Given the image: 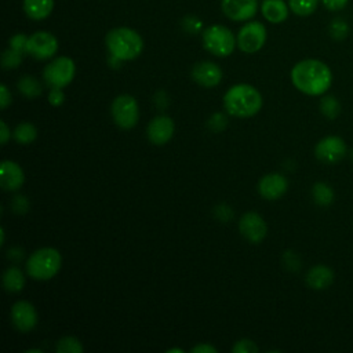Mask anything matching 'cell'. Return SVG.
Returning a JSON list of instances; mask_svg holds the SVG:
<instances>
[{
    "mask_svg": "<svg viewBox=\"0 0 353 353\" xmlns=\"http://www.w3.org/2000/svg\"><path fill=\"white\" fill-rule=\"evenodd\" d=\"M167 353H183V349H179V347H172V349H168Z\"/></svg>",
    "mask_w": 353,
    "mask_h": 353,
    "instance_id": "obj_43",
    "label": "cell"
},
{
    "mask_svg": "<svg viewBox=\"0 0 353 353\" xmlns=\"http://www.w3.org/2000/svg\"><path fill=\"white\" fill-rule=\"evenodd\" d=\"M190 352H192V353H218L216 347H214L212 345L205 343V342L193 346V347L190 349Z\"/></svg>",
    "mask_w": 353,
    "mask_h": 353,
    "instance_id": "obj_40",
    "label": "cell"
},
{
    "mask_svg": "<svg viewBox=\"0 0 353 353\" xmlns=\"http://www.w3.org/2000/svg\"><path fill=\"white\" fill-rule=\"evenodd\" d=\"M47 99H48L51 106L58 108L65 102V92H63L62 88H51L50 92H48Z\"/></svg>",
    "mask_w": 353,
    "mask_h": 353,
    "instance_id": "obj_34",
    "label": "cell"
},
{
    "mask_svg": "<svg viewBox=\"0 0 353 353\" xmlns=\"http://www.w3.org/2000/svg\"><path fill=\"white\" fill-rule=\"evenodd\" d=\"M283 262H284V265H285V268L287 269H290V270H298L299 269V258H298V255L295 254V252H292V251H285L284 252V255H283Z\"/></svg>",
    "mask_w": 353,
    "mask_h": 353,
    "instance_id": "obj_36",
    "label": "cell"
},
{
    "mask_svg": "<svg viewBox=\"0 0 353 353\" xmlns=\"http://www.w3.org/2000/svg\"><path fill=\"white\" fill-rule=\"evenodd\" d=\"M28 37L29 36H25L23 33H17L14 34L11 39H10V47L22 52V54H26V44H28Z\"/></svg>",
    "mask_w": 353,
    "mask_h": 353,
    "instance_id": "obj_33",
    "label": "cell"
},
{
    "mask_svg": "<svg viewBox=\"0 0 353 353\" xmlns=\"http://www.w3.org/2000/svg\"><path fill=\"white\" fill-rule=\"evenodd\" d=\"M214 215L216 219L222 222H228L230 218H233V210L228 204H218L214 208Z\"/></svg>",
    "mask_w": 353,
    "mask_h": 353,
    "instance_id": "obj_35",
    "label": "cell"
},
{
    "mask_svg": "<svg viewBox=\"0 0 353 353\" xmlns=\"http://www.w3.org/2000/svg\"><path fill=\"white\" fill-rule=\"evenodd\" d=\"M153 101H154V105L159 108V109H165L170 103V99H168V95L165 91H157L153 97Z\"/></svg>",
    "mask_w": 353,
    "mask_h": 353,
    "instance_id": "obj_37",
    "label": "cell"
},
{
    "mask_svg": "<svg viewBox=\"0 0 353 353\" xmlns=\"http://www.w3.org/2000/svg\"><path fill=\"white\" fill-rule=\"evenodd\" d=\"M228 125V117L225 113L222 112H215L210 116L208 121H207V127L212 131V132H221L226 128Z\"/></svg>",
    "mask_w": 353,
    "mask_h": 353,
    "instance_id": "obj_29",
    "label": "cell"
},
{
    "mask_svg": "<svg viewBox=\"0 0 353 353\" xmlns=\"http://www.w3.org/2000/svg\"><path fill=\"white\" fill-rule=\"evenodd\" d=\"M268 32L262 22L251 21L240 28L237 33V47L247 54H254L259 51L266 43Z\"/></svg>",
    "mask_w": 353,
    "mask_h": 353,
    "instance_id": "obj_8",
    "label": "cell"
},
{
    "mask_svg": "<svg viewBox=\"0 0 353 353\" xmlns=\"http://www.w3.org/2000/svg\"><path fill=\"white\" fill-rule=\"evenodd\" d=\"M321 1H323V6L330 11H339L347 4V0H321Z\"/></svg>",
    "mask_w": 353,
    "mask_h": 353,
    "instance_id": "obj_39",
    "label": "cell"
},
{
    "mask_svg": "<svg viewBox=\"0 0 353 353\" xmlns=\"http://www.w3.org/2000/svg\"><path fill=\"white\" fill-rule=\"evenodd\" d=\"M113 121L123 130H131L138 124L139 106L132 95L121 94L117 95L110 106Z\"/></svg>",
    "mask_w": 353,
    "mask_h": 353,
    "instance_id": "obj_7",
    "label": "cell"
},
{
    "mask_svg": "<svg viewBox=\"0 0 353 353\" xmlns=\"http://www.w3.org/2000/svg\"><path fill=\"white\" fill-rule=\"evenodd\" d=\"M25 182L22 167L12 160H3L0 164V185L7 192L18 190Z\"/></svg>",
    "mask_w": 353,
    "mask_h": 353,
    "instance_id": "obj_17",
    "label": "cell"
},
{
    "mask_svg": "<svg viewBox=\"0 0 353 353\" xmlns=\"http://www.w3.org/2000/svg\"><path fill=\"white\" fill-rule=\"evenodd\" d=\"M29 205H30L29 199H28L25 194H17V196L11 200V203H10V207H11V210H12V212L19 214V215L26 214L28 210H29Z\"/></svg>",
    "mask_w": 353,
    "mask_h": 353,
    "instance_id": "obj_31",
    "label": "cell"
},
{
    "mask_svg": "<svg viewBox=\"0 0 353 353\" xmlns=\"http://www.w3.org/2000/svg\"><path fill=\"white\" fill-rule=\"evenodd\" d=\"M11 101H12V98H11L10 90L7 88L6 84H1L0 85V108L6 109L11 103Z\"/></svg>",
    "mask_w": 353,
    "mask_h": 353,
    "instance_id": "obj_38",
    "label": "cell"
},
{
    "mask_svg": "<svg viewBox=\"0 0 353 353\" xmlns=\"http://www.w3.org/2000/svg\"><path fill=\"white\" fill-rule=\"evenodd\" d=\"M11 321L21 332L32 331L39 321L36 307L28 301H17L11 307Z\"/></svg>",
    "mask_w": 353,
    "mask_h": 353,
    "instance_id": "obj_13",
    "label": "cell"
},
{
    "mask_svg": "<svg viewBox=\"0 0 353 353\" xmlns=\"http://www.w3.org/2000/svg\"><path fill=\"white\" fill-rule=\"evenodd\" d=\"M258 350L259 349H258L256 343L248 338L239 339L232 347L233 353H258Z\"/></svg>",
    "mask_w": 353,
    "mask_h": 353,
    "instance_id": "obj_30",
    "label": "cell"
},
{
    "mask_svg": "<svg viewBox=\"0 0 353 353\" xmlns=\"http://www.w3.org/2000/svg\"><path fill=\"white\" fill-rule=\"evenodd\" d=\"M10 138H11V131H10L8 125L6 124V121L1 120L0 121V142H1V145H6Z\"/></svg>",
    "mask_w": 353,
    "mask_h": 353,
    "instance_id": "obj_41",
    "label": "cell"
},
{
    "mask_svg": "<svg viewBox=\"0 0 353 353\" xmlns=\"http://www.w3.org/2000/svg\"><path fill=\"white\" fill-rule=\"evenodd\" d=\"M192 79L201 87H216L222 80V69L211 61L197 62L192 69Z\"/></svg>",
    "mask_w": 353,
    "mask_h": 353,
    "instance_id": "obj_16",
    "label": "cell"
},
{
    "mask_svg": "<svg viewBox=\"0 0 353 353\" xmlns=\"http://www.w3.org/2000/svg\"><path fill=\"white\" fill-rule=\"evenodd\" d=\"M330 32L335 40H342L349 33V28L342 19H334L330 25Z\"/></svg>",
    "mask_w": 353,
    "mask_h": 353,
    "instance_id": "obj_32",
    "label": "cell"
},
{
    "mask_svg": "<svg viewBox=\"0 0 353 353\" xmlns=\"http://www.w3.org/2000/svg\"><path fill=\"white\" fill-rule=\"evenodd\" d=\"M54 10V0H23V11L33 21L50 17Z\"/></svg>",
    "mask_w": 353,
    "mask_h": 353,
    "instance_id": "obj_20",
    "label": "cell"
},
{
    "mask_svg": "<svg viewBox=\"0 0 353 353\" xmlns=\"http://www.w3.org/2000/svg\"><path fill=\"white\" fill-rule=\"evenodd\" d=\"M174 131H175L174 120L170 116L160 114L153 117L149 121L146 128V135L150 143L156 146H163L172 138Z\"/></svg>",
    "mask_w": 353,
    "mask_h": 353,
    "instance_id": "obj_12",
    "label": "cell"
},
{
    "mask_svg": "<svg viewBox=\"0 0 353 353\" xmlns=\"http://www.w3.org/2000/svg\"><path fill=\"white\" fill-rule=\"evenodd\" d=\"M76 74L74 61L69 57H57L46 65L43 79L50 88H63L72 83Z\"/></svg>",
    "mask_w": 353,
    "mask_h": 353,
    "instance_id": "obj_6",
    "label": "cell"
},
{
    "mask_svg": "<svg viewBox=\"0 0 353 353\" xmlns=\"http://www.w3.org/2000/svg\"><path fill=\"white\" fill-rule=\"evenodd\" d=\"M22 57H23L22 52H19V51H17V50L10 47L1 55V65L7 70L17 69L21 65V62H22Z\"/></svg>",
    "mask_w": 353,
    "mask_h": 353,
    "instance_id": "obj_28",
    "label": "cell"
},
{
    "mask_svg": "<svg viewBox=\"0 0 353 353\" xmlns=\"http://www.w3.org/2000/svg\"><path fill=\"white\" fill-rule=\"evenodd\" d=\"M291 81L294 87L310 97L323 95L332 83L331 69L319 59H303L291 69Z\"/></svg>",
    "mask_w": 353,
    "mask_h": 353,
    "instance_id": "obj_1",
    "label": "cell"
},
{
    "mask_svg": "<svg viewBox=\"0 0 353 353\" xmlns=\"http://www.w3.org/2000/svg\"><path fill=\"white\" fill-rule=\"evenodd\" d=\"M0 233H1V243H0V244L3 245V244H4V241H6V233H4V229H3V228H1Z\"/></svg>",
    "mask_w": 353,
    "mask_h": 353,
    "instance_id": "obj_44",
    "label": "cell"
},
{
    "mask_svg": "<svg viewBox=\"0 0 353 353\" xmlns=\"http://www.w3.org/2000/svg\"><path fill=\"white\" fill-rule=\"evenodd\" d=\"M320 112L327 119H335L341 112V105L332 95H325L320 101Z\"/></svg>",
    "mask_w": 353,
    "mask_h": 353,
    "instance_id": "obj_27",
    "label": "cell"
},
{
    "mask_svg": "<svg viewBox=\"0 0 353 353\" xmlns=\"http://www.w3.org/2000/svg\"><path fill=\"white\" fill-rule=\"evenodd\" d=\"M204 48L215 57H229L237 44L232 30L223 25H211L201 34Z\"/></svg>",
    "mask_w": 353,
    "mask_h": 353,
    "instance_id": "obj_5",
    "label": "cell"
},
{
    "mask_svg": "<svg viewBox=\"0 0 353 353\" xmlns=\"http://www.w3.org/2000/svg\"><path fill=\"white\" fill-rule=\"evenodd\" d=\"M109 54L120 61H132L138 58L143 50V39L141 34L127 26L109 30L105 37Z\"/></svg>",
    "mask_w": 353,
    "mask_h": 353,
    "instance_id": "obj_3",
    "label": "cell"
},
{
    "mask_svg": "<svg viewBox=\"0 0 353 353\" xmlns=\"http://www.w3.org/2000/svg\"><path fill=\"white\" fill-rule=\"evenodd\" d=\"M223 106L225 110L234 117H251L261 110L262 95L254 85L239 83L225 92Z\"/></svg>",
    "mask_w": 353,
    "mask_h": 353,
    "instance_id": "obj_2",
    "label": "cell"
},
{
    "mask_svg": "<svg viewBox=\"0 0 353 353\" xmlns=\"http://www.w3.org/2000/svg\"><path fill=\"white\" fill-rule=\"evenodd\" d=\"M3 285L7 292L15 294L23 290L25 274L18 266H10L3 273Z\"/></svg>",
    "mask_w": 353,
    "mask_h": 353,
    "instance_id": "obj_21",
    "label": "cell"
},
{
    "mask_svg": "<svg viewBox=\"0 0 353 353\" xmlns=\"http://www.w3.org/2000/svg\"><path fill=\"white\" fill-rule=\"evenodd\" d=\"M55 349L58 353H83V350H84L79 338L70 336V335L61 338L58 341Z\"/></svg>",
    "mask_w": 353,
    "mask_h": 353,
    "instance_id": "obj_26",
    "label": "cell"
},
{
    "mask_svg": "<svg viewBox=\"0 0 353 353\" xmlns=\"http://www.w3.org/2000/svg\"><path fill=\"white\" fill-rule=\"evenodd\" d=\"M312 197L319 205H328L334 201V190L325 182H316L312 188Z\"/></svg>",
    "mask_w": 353,
    "mask_h": 353,
    "instance_id": "obj_24",
    "label": "cell"
},
{
    "mask_svg": "<svg viewBox=\"0 0 353 353\" xmlns=\"http://www.w3.org/2000/svg\"><path fill=\"white\" fill-rule=\"evenodd\" d=\"M305 280L313 290H325L334 281V272L325 265H314L307 270Z\"/></svg>",
    "mask_w": 353,
    "mask_h": 353,
    "instance_id": "obj_18",
    "label": "cell"
},
{
    "mask_svg": "<svg viewBox=\"0 0 353 353\" xmlns=\"http://www.w3.org/2000/svg\"><path fill=\"white\" fill-rule=\"evenodd\" d=\"M261 11L270 23H280L288 18V6L284 0H265L261 4Z\"/></svg>",
    "mask_w": 353,
    "mask_h": 353,
    "instance_id": "obj_19",
    "label": "cell"
},
{
    "mask_svg": "<svg viewBox=\"0 0 353 353\" xmlns=\"http://www.w3.org/2000/svg\"><path fill=\"white\" fill-rule=\"evenodd\" d=\"M62 256L58 250L52 247H43L32 252L26 261V273L29 277L46 281L52 279L61 269Z\"/></svg>",
    "mask_w": 353,
    "mask_h": 353,
    "instance_id": "obj_4",
    "label": "cell"
},
{
    "mask_svg": "<svg viewBox=\"0 0 353 353\" xmlns=\"http://www.w3.org/2000/svg\"><path fill=\"white\" fill-rule=\"evenodd\" d=\"M26 353H41V349H28Z\"/></svg>",
    "mask_w": 353,
    "mask_h": 353,
    "instance_id": "obj_45",
    "label": "cell"
},
{
    "mask_svg": "<svg viewBox=\"0 0 353 353\" xmlns=\"http://www.w3.org/2000/svg\"><path fill=\"white\" fill-rule=\"evenodd\" d=\"M12 137L18 143L29 145L37 138V128L29 121H22L14 128Z\"/></svg>",
    "mask_w": 353,
    "mask_h": 353,
    "instance_id": "obj_23",
    "label": "cell"
},
{
    "mask_svg": "<svg viewBox=\"0 0 353 353\" xmlns=\"http://www.w3.org/2000/svg\"><path fill=\"white\" fill-rule=\"evenodd\" d=\"M223 14L236 22L251 19L258 11L256 0H221Z\"/></svg>",
    "mask_w": 353,
    "mask_h": 353,
    "instance_id": "obj_14",
    "label": "cell"
},
{
    "mask_svg": "<svg viewBox=\"0 0 353 353\" xmlns=\"http://www.w3.org/2000/svg\"><path fill=\"white\" fill-rule=\"evenodd\" d=\"M347 148L345 141L336 135H328L321 138L314 146V156L327 164L341 161L346 156Z\"/></svg>",
    "mask_w": 353,
    "mask_h": 353,
    "instance_id": "obj_10",
    "label": "cell"
},
{
    "mask_svg": "<svg viewBox=\"0 0 353 353\" xmlns=\"http://www.w3.org/2000/svg\"><path fill=\"white\" fill-rule=\"evenodd\" d=\"M17 88H18V91H19L23 97H26V98H29V99L37 98V97H40L41 92H43V87H41L40 81H39L37 79H34L33 76H30V74L22 76V77L18 80V83H17Z\"/></svg>",
    "mask_w": 353,
    "mask_h": 353,
    "instance_id": "obj_22",
    "label": "cell"
},
{
    "mask_svg": "<svg viewBox=\"0 0 353 353\" xmlns=\"http://www.w3.org/2000/svg\"><path fill=\"white\" fill-rule=\"evenodd\" d=\"M7 258L11 259V261L18 262V261H21L23 258V250L19 248V247H12V248H10L7 251Z\"/></svg>",
    "mask_w": 353,
    "mask_h": 353,
    "instance_id": "obj_42",
    "label": "cell"
},
{
    "mask_svg": "<svg viewBox=\"0 0 353 353\" xmlns=\"http://www.w3.org/2000/svg\"><path fill=\"white\" fill-rule=\"evenodd\" d=\"M57 51H58V40L50 32L39 30L28 37L26 54H29L34 59H39V61L50 59L57 54Z\"/></svg>",
    "mask_w": 353,
    "mask_h": 353,
    "instance_id": "obj_9",
    "label": "cell"
},
{
    "mask_svg": "<svg viewBox=\"0 0 353 353\" xmlns=\"http://www.w3.org/2000/svg\"><path fill=\"white\" fill-rule=\"evenodd\" d=\"M288 189V181L279 172H270L261 178L258 183V192L265 200L273 201L280 199Z\"/></svg>",
    "mask_w": 353,
    "mask_h": 353,
    "instance_id": "obj_15",
    "label": "cell"
},
{
    "mask_svg": "<svg viewBox=\"0 0 353 353\" xmlns=\"http://www.w3.org/2000/svg\"><path fill=\"white\" fill-rule=\"evenodd\" d=\"M239 230L245 240L258 244L266 237L268 225L258 212L248 211L241 215L239 221Z\"/></svg>",
    "mask_w": 353,
    "mask_h": 353,
    "instance_id": "obj_11",
    "label": "cell"
},
{
    "mask_svg": "<svg viewBox=\"0 0 353 353\" xmlns=\"http://www.w3.org/2000/svg\"><path fill=\"white\" fill-rule=\"evenodd\" d=\"M319 0H288V7L298 17H309L317 8Z\"/></svg>",
    "mask_w": 353,
    "mask_h": 353,
    "instance_id": "obj_25",
    "label": "cell"
}]
</instances>
